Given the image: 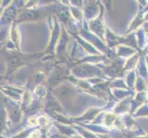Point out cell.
Listing matches in <instances>:
<instances>
[{
  "instance_id": "6da1fadb",
  "label": "cell",
  "mask_w": 148,
  "mask_h": 138,
  "mask_svg": "<svg viewBox=\"0 0 148 138\" xmlns=\"http://www.w3.org/2000/svg\"><path fill=\"white\" fill-rule=\"evenodd\" d=\"M29 124H32V125H37L39 122H38V120L37 119H35V118H30L29 120Z\"/></svg>"
}]
</instances>
